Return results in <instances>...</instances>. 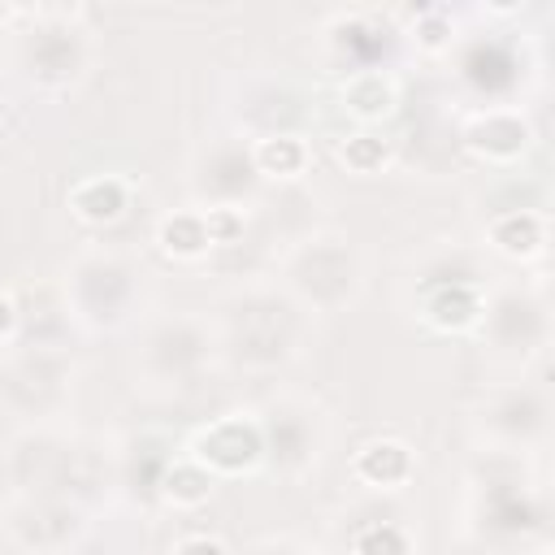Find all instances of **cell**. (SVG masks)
<instances>
[{"mask_svg": "<svg viewBox=\"0 0 555 555\" xmlns=\"http://www.w3.org/2000/svg\"><path fill=\"white\" fill-rule=\"evenodd\" d=\"M260 429L247 421H217L195 438V464L208 473H243L260 460Z\"/></svg>", "mask_w": 555, "mask_h": 555, "instance_id": "cell-1", "label": "cell"}, {"mask_svg": "<svg viewBox=\"0 0 555 555\" xmlns=\"http://www.w3.org/2000/svg\"><path fill=\"white\" fill-rule=\"evenodd\" d=\"M468 147L490 160H512L529 147V126L516 113H486L468 126Z\"/></svg>", "mask_w": 555, "mask_h": 555, "instance_id": "cell-2", "label": "cell"}, {"mask_svg": "<svg viewBox=\"0 0 555 555\" xmlns=\"http://www.w3.org/2000/svg\"><path fill=\"white\" fill-rule=\"evenodd\" d=\"M69 208L82 221L104 225V221L121 217V208H126V182L121 178H87V182H78L69 191Z\"/></svg>", "mask_w": 555, "mask_h": 555, "instance_id": "cell-3", "label": "cell"}, {"mask_svg": "<svg viewBox=\"0 0 555 555\" xmlns=\"http://www.w3.org/2000/svg\"><path fill=\"white\" fill-rule=\"evenodd\" d=\"M490 243H494L503 256L525 260V256H538V251H542L546 225H542L538 212H503V217H494V225H490Z\"/></svg>", "mask_w": 555, "mask_h": 555, "instance_id": "cell-4", "label": "cell"}, {"mask_svg": "<svg viewBox=\"0 0 555 555\" xmlns=\"http://www.w3.org/2000/svg\"><path fill=\"white\" fill-rule=\"evenodd\" d=\"M356 473L369 481V486H399L412 477V451L403 442H369L360 455H356Z\"/></svg>", "mask_w": 555, "mask_h": 555, "instance_id": "cell-5", "label": "cell"}, {"mask_svg": "<svg viewBox=\"0 0 555 555\" xmlns=\"http://www.w3.org/2000/svg\"><path fill=\"white\" fill-rule=\"evenodd\" d=\"M477 312H481V299H477V291H473L468 282L438 286V291L429 295V304H425V317H429V325H438V330H464V325L477 321Z\"/></svg>", "mask_w": 555, "mask_h": 555, "instance_id": "cell-6", "label": "cell"}, {"mask_svg": "<svg viewBox=\"0 0 555 555\" xmlns=\"http://www.w3.org/2000/svg\"><path fill=\"white\" fill-rule=\"evenodd\" d=\"M343 100H347V108H351L356 117L373 121V117H386V113L395 108V82H390L386 74H356V78L347 82Z\"/></svg>", "mask_w": 555, "mask_h": 555, "instance_id": "cell-7", "label": "cell"}, {"mask_svg": "<svg viewBox=\"0 0 555 555\" xmlns=\"http://www.w3.org/2000/svg\"><path fill=\"white\" fill-rule=\"evenodd\" d=\"M308 165V147L295 134H273L256 143V169L269 178H295Z\"/></svg>", "mask_w": 555, "mask_h": 555, "instance_id": "cell-8", "label": "cell"}, {"mask_svg": "<svg viewBox=\"0 0 555 555\" xmlns=\"http://www.w3.org/2000/svg\"><path fill=\"white\" fill-rule=\"evenodd\" d=\"M156 238H160V247H165L169 256H182V260H191V256H199V251L212 247V243H208V230H204V217H195V212L165 217Z\"/></svg>", "mask_w": 555, "mask_h": 555, "instance_id": "cell-9", "label": "cell"}, {"mask_svg": "<svg viewBox=\"0 0 555 555\" xmlns=\"http://www.w3.org/2000/svg\"><path fill=\"white\" fill-rule=\"evenodd\" d=\"M165 494H169L173 503H182V507H195V503H204V499L212 494V473L199 468L195 460H191V464H173V468L165 473Z\"/></svg>", "mask_w": 555, "mask_h": 555, "instance_id": "cell-10", "label": "cell"}, {"mask_svg": "<svg viewBox=\"0 0 555 555\" xmlns=\"http://www.w3.org/2000/svg\"><path fill=\"white\" fill-rule=\"evenodd\" d=\"M356 555H412V542L399 525H364L356 533Z\"/></svg>", "mask_w": 555, "mask_h": 555, "instance_id": "cell-11", "label": "cell"}, {"mask_svg": "<svg viewBox=\"0 0 555 555\" xmlns=\"http://www.w3.org/2000/svg\"><path fill=\"white\" fill-rule=\"evenodd\" d=\"M343 165L347 169H356V173H377L382 165H386V156H390V147L377 139V134H351L347 143H343Z\"/></svg>", "mask_w": 555, "mask_h": 555, "instance_id": "cell-12", "label": "cell"}, {"mask_svg": "<svg viewBox=\"0 0 555 555\" xmlns=\"http://www.w3.org/2000/svg\"><path fill=\"white\" fill-rule=\"evenodd\" d=\"M204 230H208V243H234L243 234V217L234 208H208Z\"/></svg>", "mask_w": 555, "mask_h": 555, "instance_id": "cell-13", "label": "cell"}, {"mask_svg": "<svg viewBox=\"0 0 555 555\" xmlns=\"http://www.w3.org/2000/svg\"><path fill=\"white\" fill-rule=\"evenodd\" d=\"M173 555H225V546L217 538H186Z\"/></svg>", "mask_w": 555, "mask_h": 555, "instance_id": "cell-14", "label": "cell"}, {"mask_svg": "<svg viewBox=\"0 0 555 555\" xmlns=\"http://www.w3.org/2000/svg\"><path fill=\"white\" fill-rule=\"evenodd\" d=\"M13 321H17V312H13V304H9L4 295H0V338H4L9 330H13Z\"/></svg>", "mask_w": 555, "mask_h": 555, "instance_id": "cell-15", "label": "cell"}]
</instances>
